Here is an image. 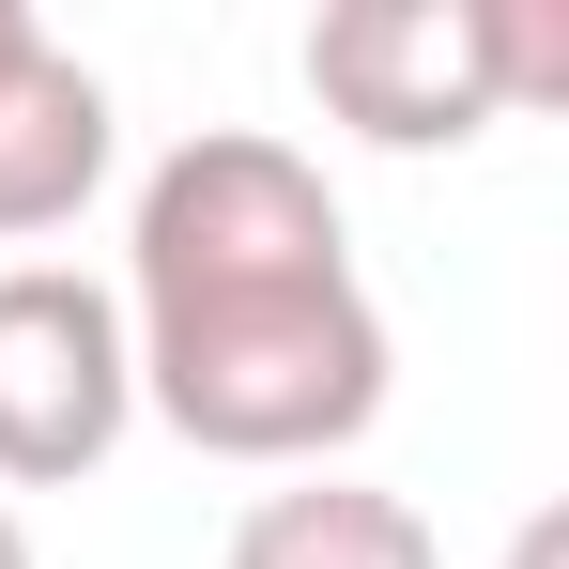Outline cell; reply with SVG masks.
Returning <instances> with one entry per match:
<instances>
[{"label": "cell", "instance_id": "obj_1", "mask_svg": "<svg viewBox=\"0 0 569 569\" xmlns=\"http://www.w3.org/2000/svg\"><path fill=\"white\" fill-rule=\"evenodd\" d=\"M108 292H123L139 416H170L200 462L323 477L400 385V339L355 278L339 186L262 123H200L154 154Z\"/></svg>", "mask_w": 569, "mask_h": 569}, {"label": "cell", "instance_id": "obj_2", "mask_svg": "<svg viewBox=\"0 0 569 569\" xmlns=\"http://www.w3.org/2000/svg\"><path fill=\"white\" fill-rule=\"evenodd\" d=\"M308 93L370 154H462L508 108L569 93V31L539 0H323L308 16Z\"/></svg>", "mask_w": 569, "mask_h": 569}, {"label": "cell", "instance_id": "obj_3", "mask_svg": "<svg viewBox=\"0 0 569 569\" xmlns=\"http://www.w3.org/2000/svg\"><path fill=\"white\" fill-rule=\"evenodd\" d=\"M139 431L123 292L78 262H0V492H78Z\"/></svg>", "mask_w": 569, "mask_h": 569}, {"label": "cell", "instance_id": "obj_4", "mask_svg": "<svg viewBox=\"0 0 569 569\" xmlns=\"http://www.w3.org/2000/svg\"><path fill=\"white\" fill-rule=\"evenodd\" d=\"M108 154H123L108 78L62 47V31H31V47L0 62V247L78 231V216H93V186H108Z\"/></svg>", "mask_w": 569, "mask_h": 569}, {"label": "cell", "instance_id": "obj_5", "mask_svg": "<svg viewBox=\"0 0 569 569\" xmlns=\"http://www.w3.org/2000/svg\"><path fill=\"white\" fill-rule=\"evenodd\" d=\"M216 569H447V539L416 523V492H385V477H339V462H323V477L247 492Z\"/></svg>", "mask_w": 569, "mask_h": 569}, {"label": "cell", "instance_id": "obj_6", "mask_svg": "<svg viewBox=\"0 0 569 569\" xmlns=\"http://www.w3.org/2000/svg\"><path fill=\"white\" fill-rule=\"evenodd\" d=\"M0 569H31V523H16V508H0Z\"/></svg>", "mask_w": 569, "mask_h": 569}, {"label": "cell", "instance_id": "obj_7", "mask_svg": "<svg viewBox=\"0 0 569 569\" xmlns=\"http://www.w3.org/2000/svg\"><path fill=\"white\" fill-rule=\"evenodd\" d=\"M508 569H555V523H523V555H508Z\"/></svg>", "mask_w": 569, "mask_h": 569}]
</instances>
